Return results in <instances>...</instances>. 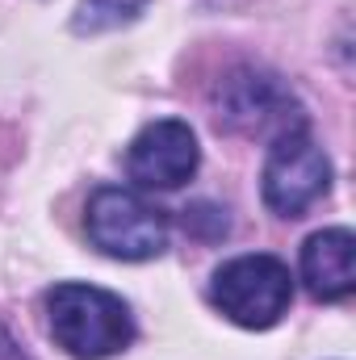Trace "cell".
Returning a JSON list of instances; mask_svg holds the SVG:
<instances>
[{
    "label": "cell",
    "instance_id": "1",
    "mask_svg": "<svg viewBox=\"0 0 356 360\" xmlns=\"http://www.w3.org/2000/svg\"><path fill=\"white\" fill-rule=\"evenodd\" d=\"M46 327L76 360H109L134 344L130 306L117 293L80 281H63L46 293Z\"/></svg>",
    "mask_w": 356,
    "mask_h": 360
},
{
    "label": "cell",
    "instance_id": "2",
    "mask_svg": "<svg viewBox=\"0 0 356 360\" xmlns=\"http://www.w3.org/2000/svg\"><path fill=\"white\" fill-rule=\"evenodd\" d=\"M214 117L222 130L256 143H276L293 130H306V109L281 76L260 68H239L214 89Z\"/></svg>",
    "mask_w": 356,
    "mask_h": 360
},
{
    "label": "cell",
    "instance_id": "3",
    "mask_svg": "<svg viewBox=\"0 0 356 360\" xmlns=\"http://www.w3.org/2000/svg\"><path fill=\"white\" fill-rule=\"evenodd\" d=\"M210 302H214L235 327L268 331V327L281 323V314H285L289 302H293L289 264L276 260V256H265V252L235 256V260H227L222 269L214 272V281H210Z\"/></svg>",
    "mask_w": 356,
    "mask_h": 360
},
{
    "label": "cell",
    "instance_id": "4",
    "mask_svg": "<svg viewBox=\"0 0 356 360\" xmlns=\"http://www.w3.org/2000/svg\"><path fill=\"white\" fill-rule=\"evenodd\" d=\"M84 231L92 248L113 260H155L168 248V218L147 197L122 184H101L89 197Z\"/></svg>",
    "mask_w": 356,
    "mask_h": 360
},
{
    "label": "cell",
    "instance_id": "5",
    "mask_svg": "<svg viewBox=\"0 0 356 360\" xmlns=\"http://www.w3.org/2000/svg\"><path fill=\"white\" fill-rule=\"evenodd\" d=\"M327 188H331V160L310 139V130H293L268 143L260 193L276 218H302Z\"/></svg>",
    "mask_w": 356,
    "mask_h": 360
},
{
    "label": "cell",
    "instance_id": "6",
    "mask_svg": "<svg viewBox=\"0 0 356 360\" xmlns=\"http://www.w3.org/2000/svg\"><path fill=\"white\" fill-rule=\"evenodd\" d=\"M201 164V147L189 122L164 117L151 122L134 134L130 151H126V172L139 188H180L184 180L197 172Z\"/></svg>",
    "mask_w": 356,
    "mask_h": 360
},
{
    "label": "cell",
    "instance_id": "7",
    "mask_svg": "<svg viewBox=\"0 0 356 360\" xmlns=\"http://www.w3.org/2000/svg\"><path fill=\"white\" fill-rule=\"evenodd\" d=\"M302 281L319 302H344L356 289V239L348 226L314 231L302 243Z\"/></svg>",
    "mask_w": 356,
    "mask_h": 360
},
{
    "label": "cell",
    "instance_id": "8",
    "mask_svg": "<svg viewBox=\"0 0 356 360\" xmlns=\"http://www.w3.org/2000/svg\"><path fill=\"white\" fill-rule=\"evenodd\" d=\"M147 8V0H80L76 8V34H101V30H117L126 21H134Z\"/></svg>",
    "mask_w": 356,
    "mask_h": 360
},
{
    "label": "cell",
    "instance_id": "9",
    "mask_svg": "<svg viewBox=\"0 0 356 360\" xmlns=\"http://www.w3.org/2000/svg\"><path fill=\"white\" fill-rule=\"evenodd\" d=\"M0 360H34L21 344H17V340H13V335H8V327H4V323H0Z\"/></svg>",
    "mask_w": 356,
    "mask_h": 360
}]
</instances>
